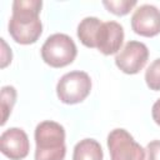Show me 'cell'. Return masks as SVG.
<instances>
[{
  "label": "cell",
  "mask_w": 160,
  "mask_h": 160,
  "mask_svg": "<svg viewBox=\"0 0 160 160\" xmlns=\"http://www.w3.org/2000/svg\"><path fill=\"white\" fill-rule=\"evenodd\" d=\"M151 116H152V120L160 126V99L154 102L151 108Z\"/></svg>",
  "instance_id": "e0dca14e"
},
{
  "label": "cell",
  "mask_w": 160,
  "mask_h": 160,
  "mask_svg": "<svg viewBox=\"0 0 160 160\" xmlns=\"http://www.w3.org/2000/svg\"><path fill=\"white\" fill-rule=\"evenodd\" d=\"M101 145L95 139L80 140L72 151V160H102Z\"/></svg>",
  "instance_id": "8fae6325"
},
{
  "label": "cell",
  "mask_w": 160,
  "mask_h": 160,
  "mask_svg": "<svg viewBox=\"0 0 160 160\" xmlns=\"http://www.w3.org/2000/svg\"><path fill=\"white\" fill-rule=\"evenodd\" d=\"M124 41V29L116 21L102 22L98 30L95 44L96 49L104 55L116 54Z\"/></svg>",
  "instance_id": "9c48e42d"
},
{
  "label": "cell",
  "mask_w": 160,
  "mask_h": 160,
  "mask_svg": "<svg viewBox=\"0 0 160 160\" xmlns=\"http://www.w3.org/2000/svg\"><path fill=\"white\" fill-rule=\"evenodd\" d=\"M41 6L40 0H16L12 2L9 34L18 44L30 45L40 38L42 32V24L39 18Z\"/></svg>",
  "instance_id": "6da1fadb"
},
{
  "label": "cell",
  "mask_w": 160,
  "mask_h": 160,
  "mask_svg": "<svg viewBox=\"0 0 160 160\" xmlns=\"http://www.w3.org/2000/svg\"><path fill=\"white\" fill-rule=\"evenodd\" d=\"M102 5L112 14L118 15V16H122L126 15L135 5L136 1L135 0H110V1H102Z\"/></svg>",
  "instance_id": "5bb4252c"
},
{
  "label": "cell",
  "mask_w": 160,
  "mask_h": 160,
  "mask_svg": "<svg viewBox=\"0 0 160 160\" xmlns=\"http://www.w3.org/2000/svg\"><path fill=\"white\" fill-rule=\"evenodd\" d=\"M78 54L74 40L61 32L50 35L41 46V58L51 68H64L71 64Z\"/></svg>",
  "instance_id": "3957f363"
},
{
  "label": "cell",
  "mask_w": 160,
  "mask_h": 160,
  "mask_svg": "<svg viewBox=\"0 0 160 160\" xmlns=\"http://www.w3.org/2000/svg\"><path fill=\"white\" fill-rule=\"evenodd\" d=\"M145 81L150 90H160V58L154 60L145 71Z\"/></svg>",
  "instance_id": "4fadbf2b"
},
{
  "label": "cell",
  "mask_w": 160,
  "mask_h": 160,
  "mask_svg": "<svg viewBox=\"0 0 160 160\" xmlns=\"http://www.w3.org/2000/svg\"><path fill=\"white\" fill-rule=\"evenodd\" d=\"M91 90V79L84 71H70L60 78L56 85V94L64 104H78L88 98Z\"/></svg>",
  "instance_id": "277c9868"
},
{
  "label": "cell",
  "mask_w": 160,
  "mask_h": 160,
  "mask_svg": "<svg viewBox=\"0 0 160 160\" xmlns=\"http://www.w3.org/2000/svg\"><path fill=\"white\" fill-rule=\"evenodd\" d=\"M131 29L145 38L158 35L160 32V10L150 4L140 5L131 16Z\"/></svg>",
  "instance_id": "52a82bcc"
},
{
  "label": "cell",
  "mask_w": 160,
  "mask_h": 160,
  "mask_svg": "<svg viewBox=\"0 0 160 160\" xmlns=\"http://www.w3.org/2000/svg\"><path fill=\"white\" fill-rule=\"evenodd\" d=\"M110 160H145V149L125 129H114L108 135Z\"/></svg>",
  "instance_id": "5b68a950"
},
{
  "label": "cell",
  "mask_w": 160,
  "mask_h": 160,
  "mask_svg": "<svg viewBox=\"0 0 160 160\" xmlns=\"http://www.w3.org/2000/svg\"><path fill=\"white\" fill-rule=\"evenodd\" d=\"M16 101V90L14 86L11 85H6L2 86L1 89V110H2V120H1V125H4L9 118V115L11 114L12 106Z\"/></svg>",
  "instance_id": "7c38bea8"
},
{
  "label": "cell",
  "mask_w": 160,
  "mask_h": 160,
  "mask_svg": "<svg viewBox=\"0 0 160 160\" xmlns=\"http://www.w3.org/2000/svg\"><path fill=\"white\" fill-rule=\"evenodd\" d=\"M146 160H160V140H152L146 146Z\"/></svg>",
  "instance_id": "9a60e30c"
},
{
  "label": "cell",
  "mask_w": 160,
  "mask_h": 160,
  "mask_svg": "<svg viewBox=\"0 0 160 160\" xmlns=\"http://www.w3.org/2000/svg\"><path fill=\"white\" fill-rule=\"evenodd\" d=\"M1 152L10 160H21L28 156L30 150L29 138L20 128H10L0 136Z\"/></svg>",
  "instance_id": "ba28073f"
},
{
  "label": "cell",
  "mask_w": 160,
  "mask_h": 160,
  "mask_svg": "<svg viewBox=\"0 0 160 160\" xmlns=\"http://www.w3.org/2000/svg\"><path fill=\"white\" fill-rule=\"evenodd\" d=\"M1 40V45H2V60H1V68H5L9 62H11V50L8 48L6 42L4 41V39H0Z\"/></svg>",
  "instance_id": "2e32d148"
},
{
  "label": "cell",
  "mask_w": 160,
  "mask_h": 160,
  "mask_svg": "<svg viewBox=\"0 0 160 160\" xmlns=\"http://www.w3.org/2000/svg\"><path fill=\"white\" fill-rule=\"evenodd\" d=\"M102 21L95 16H88L84 18L79 25H78V38L81 41L82 45H85L86 48H96L95 44V39H96V34L99 28L101 26Z\"/></svg>",
  "instance_id": "30bf717a"
},
{
  "label": "cell",
  "mask_w": 160,
  "mask_h": 160,
  "mask_svg": "<svg viewBox=\"0 0 160 160\" xmlns=\"http://www.w3.org/2000/svg\"><path fill=\"white\" fill-rule=\"evenodd\" d=\"M149 49L144 42L130 40L116 54L115 64L125 74H138L148 62Z\"/></svg>",
  "instance_id": "8992f818"
},
{
  "label": "cell",
  "mask_w": 160,
  "mask_h": 160,
  "mask_svg": "<svg viewBox=\"0 0 160 160\" xmlns=\"http://www.w3.org/2000/svg\"><path fill=\"white\" fill-rule=\"evenodd\" d=\"M35 160H64L65 130L56 121L45 120L35 128Z\"/></svg>",
  "instance_id": "7a4b0ae2"
}]
</instances>
